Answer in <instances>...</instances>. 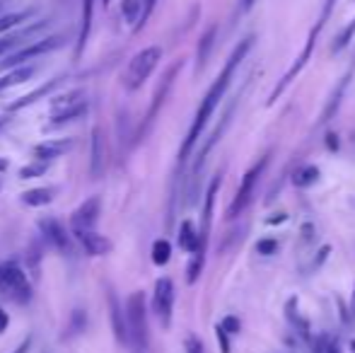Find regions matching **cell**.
I'll use <instances>...</instances> for the list:
<instances>
[{
  "mask_svg": "<svg viewBox=\"0 0 355 353\" xmlns=\"http://www.w3.org/2000/svg\"><path fill=\"white\" fill-rule=\"evenodd\" d=\"M126 322H128V336L131 346L136 351L148 349V305H145V293L136 291L126 300Z\"/></svg>",
  "mask_w": 355,
  "mask_h": 353,
  "instance_id": "cell-2",
  "label": "cell"
},
{
  "mask_svg": "<svg viewBox=\"0 0 355 353\" xmlns=\"http://www.w3.org/2000/svg\"><path fill=\"white\" fill-rule=\"evenodd\" d=\"M66 83V76H58V78H53V80H49V83H44L42 87H37L34 92H29V94H24V97H19L17 102H12L8 107V112H22V109H27V107H32V104H37L39 99H44V97H49V94L53 92V89H58Z\"/></svg>",
  "mask_w": 355,
  "mask_h": 353,
  "instance_id": "cell-15",
  "label": "cell"
},
{
  "mask_svg": "<svg viewBox=\"0 0 355 353\" xmlns=\"http://www.w3.org/2000/svg\"><path fill=\"white\" fill-rule=\"evenodd\" d=\"M215 336H218L220 341V349H223V353H230V341H227V332L223 329V325L215 327Z\"/></svg>",
  "mask_w": 355,
  "mask_h": 353,
  "instance_id": "cell-35",
  "label": "cell"
},
{
  "mask_svg": "<svg viewBox=\"0 0 355 353\" xmlns=\"http://www.w3.org/2000/svg\"><path fill=\"white\" fill-rule=\"evenodd\" d=\"M73 148V141H61V138H53V141H44L34 148V160H44V162H51L56 157L66 155L68 150Z\"/></svg>",
  "mask_w": 355,
  "mask_h": 353,
  "instance_id": "cell-17",
  "label": "cell"
},
{
  "mask_svg": "<svg viewBox=\"0 0 355 353\" xmlns=\"http://www.w3.org/2000/svg\"><path fill=\"white\" fill-rule=\"evenodd\" d=\"M99 208H102V201L99 196H92L87 201H83L78 208L73 211L71 223H73V235L75 232H85V230H94L99 221Z\"/></svg>",
  "mask_w": 355,
  "mask_h": 353,
  "instance_id": "cell-12",
  "label": "cell"
},
{
  "mask_svg": "<svg viewBox=\"0 0 355 353\" xmlns=\"http://www.w3.org/2000/svg\"><path fill=\"white\" fill-rule=\"evenodd\" d=\"M87 99H85V92L83 89H75V92H68V94H61V97L53 99L51 97V114L56 117V114H66L71 112V109L80 107V104H85Z\"/></svg>",
  "mask_w": 355,
  "mask_h": 353,
  "instance_id": "cell-19",
  "label": "cell"
},
{
  "mask_svg": "<svg viewBox=\"0 0 355 353\" xmlns=\"http://www.w3.org/2000/svg\"><path fill=\"white\" fill-rule=\"evenodd\" d=\"M351 320H355V286H353V295H351Z\"/></svg>",
  "mask_w": 355,
  "mask_h": 353,
  "instance_id": "cell-40",
  "label": "cell"
},
{
  "mask_svg": "<svg viewBox=\"0 0 355 353\" xmlns=\"http://www.w3.org/2000/svg\"><path fill=\"white\" fill-rule=\"evenodd\" d=\"M223 329L227 332V334H237V332H239V320H237V317H232V315L225 317V320H223Z\"/></svg>",
  "mask_w": 355,
  "mask_h": 353,
  "instance_id": "cell-34",
  "label": "cell"
},
{
  "mask_svg": "<svg viewBox=\"0 0 355 353\" xmlns=\"http://www.w3.org/2000/svg\"><path fill=\"white\" fill-rule=\"evenodd\" d=\"M109 3H112V0H104V5H109Z\"/></svg>",
  "mask_w": 355,
  "mask_h": 353,
  "instance_id": "cell-44",
  "label": "cell"
},
{
  "mask_svg": "<svg viewBox=\"0 0 355 353\" xmlns=\"http://www.w3.org/2000/svg\"><path fill=\"white\" fill-rule=\"evenodd\" d=\"M46 170H49V162H44V160H34V162H29V165H24L22 170H19V179H34V177H42Z\"/></svg>",
  "mask_w": 355,
  "mask_h": 353,
  "instance_id": "cell-29",
  "label": "cell"
},
{
  "mask_svg": "<svg viewBox=\"0 0 355 353\" xmlns=\"http://www.w3.org/2000/svg\"><path fill=\"white\" fill-rule=\"evenodd\" d=\"M327 353H341V349H338V344H336V341H331V344L327 346Z\"/></svg>",
  "mask_w": 355,
  "mask_h": 353,
  "instance_id": "cell-39",
  "label": "cell"
},
{
  "mask_svg": "<svg viewBox=\"0 0 355 353\" xmlns=\"http://www.w3.org/2000/svg\"><path fill=\"white\" fill-rule=\"evenodd\" d=\"M0 10H3V3H0Z\"/></svg>",
  "mask_w": 355,
  "mask_h": 353,
  "instance_id": "cell-45",
  "label": "cell"
},
{
  "mask_svg": "<svg viewBox=\"0 0 355 353\" xmlns=\"http://www.w3.org/2000/svg\"><path fill=\"white\" fill-rule=\"evenodd\" d=\"M34 15V10H17V12H8V15H0V34L10 32V29H19L24 27L29 17Z\"/></svg>",
  "mask_w": 355,
  "mask_h": 353,
  "instance_id": "cell-23",
  "label": "cell"
},
{
  "mask_svg": "<svg viewBox=\"0 0 355 353\" xmlns=\"http://www.w3.org/2000/svg\"><path fill=\"white\" fill-rule=\"evenodd\" d=\"M252 42H254L252 37H249V39H242V42H239V46L234 49L232 56H230V58H227V63H225V68H223V71H220L218 80H215L213 85H211V89H208V92H206V97H203L201 107H198V112H196V119H193L191 128H189L187 141H184L182 150H179V162L187 160L189 153H191V148L196 146L198 136H201L203 128H206L208 119L213 117V112H215V109H218L220 99L225 97V89H227V87H230V83H232L234 71H237V66H239V63H242V58L247 56V51H249V49H252Z\"/></svg>",
  "mask_w": 355,
  "mask_h": 353,
  "instance_id": "cell-1",
  "label": "cell"
},
{
  "mask_svg": "<svg viewBox=\"0 0 355 353\" xmlns=\"http://www.w3.org/2000/svg\"><path fill=\"white\" fill-rule=\"evenodd\" d=\"M317 179H319V170L314 165H307V167H300V170L295 172L293 182H295V187L307 189V187H312Z\"/></svg>",
  "mask_w": 355,
  "mask_h": 353,
  "instance_id": "cell-26",
  "label": "cell"
},
{
  "mask_svg": "<svg viewBox=\"0 0 355 353\" xmlns=\"http://www.w3.org/2000/svg\"><path fill=\"white\" fill-rule=\"evenodd\" d=\"M85 322H87V317H85V312L83 310H75L73 312V317H71V327H68V334L66 336H75V334H80V332H85Z\"/></svg>",
  "mask_w": 355,
  "mask_h": 353,
  "instance_id": "cell-30",
  "label": "cell"
},
{
  "mask_svg": "<svg viewBox=\"0 0 355 353\" xmlns=\"http://www.w3.org/2000/svg\"><path fill=\"white\" fill-rule=\"evenodd\" d=\"M8 121H10L8 117H0V128H3V126H5V123H8Z\"/></svg>",
  "mask_w": 355,
  "mask_h": 353,
  "instance_id": "cell-42",
  "label": "cell"
},
{
  "mask_svg": "<svg viewBox=\"0 0 355 353\" xmlns=\"http://www.w3.org/2000/svg\"><path fill=\"white\" fill-rule=\"evenodd\" d=\"M92 5L94 0H83V22H80V34H78V49H75V56H83L85 44L89 37V27H92Z\"/></svg>",
  "mask_w": 355,
  "mask_h": 353,
  "instance_id": "cell-21",
  "label": "cell"
},
{
  "mask_svg": "<svg viewBox=\"0 0 355 353\" xmlns=\"http://www.w3.org/2000/svg\"><path fill=\"white\" fill-rule=\"evenodd\" d=\"M169 257H172V245H169L167 240H157L153 245V261L157 266H164L169 261Z\"/></svg>",
  "mask_w": 355,
  "mask_h": 353,
  "instance_id": "cell-28",
  "label": "cell"
},
{
  "mask_svg": "<svg viewBox=\"0 0 355 353\" xmlns=\"http://www.w3.org/2000/svg\"><path fill=\"white\" fill-rule=\"evenodd\" d=\"M85 112H87V102L71 109V112H66V114H56L46 128H58V126H66V123H71V121H78L80 117H85Z\"/></svg>",
  "mask_w": 355,
  "mask_h": 353,
  "instance_id": "cell-25",
  "label": "cell"
},
{
  "mask_svg": "<svg viewBox=\"0 0 355 353\" xmlns=\"http://www.w3.org/2000/svg\"><path fill=\"white\" fill-rule=\"evenodd\" d=\"M53 198H56V189H51V187L29 189V191L22 193V203H24V206H32V208L49 206V203H51Z\"/></svg>",
  "mask_w": 355,
  "mask_h": 353,
  "instance_id": "cell-20",
  "label": "cell"
},
{
  "mask_svg": "<svg viewBox=\"0 0 355 353\" xmlns=\"http://www.w3.org/2000/svg\"><path fill=\"white\" fill-rule=\"evenodd\" d=\"M104 167H107V138H104L102 126H97L92 131V143H89V175L99 179Z\"/></svg>",
  "mask_w": 355,
  "mask_h": 353,
  "instance_id": "cell-14",
  "label": "cell"
},
{
  "mask_svg": "<svg viewBox=\"0 0 355 353\" xmlns=\"http://www.w3.org/2000/svg\"><path fill=\"white\" fill-rule=\"evenodd\" d=\"M107 302H109V320H112L114 336L119 339V344L128 346L131 344V336H128V322H126V310H121L119 305V298L114 291H107Z\"/></svg>",
  "mask_w": 355,
  "mask_h": 353,
  "instance_id": "cell-13",
  "label": "cell"
},
{
  "mask_svg": "<svg viewBox=\"0 0 355 353\" xmlns=\"http://www.w3.org/2000/svg\"><path fill=\"white\" fill-rule=\"evenodd\" d=\"M336 5V0H327L324 3V10H322V17L317 19V24L312 27V32H309V37H307V44H304V51L300 53V58H297V63H295L293 68H290L288 73L283 76V80H281V85H278L276 89L271 92V99L268 102H273V99H278L281 94L285 92V87L290 85V83L295 80V76H297L300 71H302L304 66H307V61H309V56H312V49H314V44H317V37H319V32L324 29V24H327V19H329V15H331V8Z\"/></svg>",
  "mask_w": 355,
  "mask_h": 353,
  "instance_id": "cell-6",
  "label": "cell"
},
{
  "mask_svg": "<svg viewBox=\"0 0 355 353\" xmlns=\"http://www.w3.org/2000/svg\"><path fill=\"white\" fill-rule=\"evenodd\" d=\"M218 189H220V175L211 182V187H208V193H206V206H203V223H201V230H198L203 250H206V245H208V232H211V221H213V203H215V193H218Z\"/></svg>",
  "mask_w": 355,
  "mask_h": 353,
  "instance_id": "cell-18",
  "label": "cell"
},
{
  "mask_svg": "<svg viewBox=\"0 0 355 353\" xmlns=\"http://www.w3.org/2000/svg\"><path fill=\"white\" fill-rule=\"evenodd\" d=\"M159 58H162V49L159 46H148V49H143V51H138L126 66V73H123V87L131 89V92L141 87L150 78V73L157 68Z\"/></svg>",
  "mask_w": 355,
  "mask_h": 353,
  "instance_id": "cell-3",
  "label": "cell"
},
{
  "mask_svg": "<svg viewBox=\"0 0 355 353\" xmlns=\"http://www.w3.org/2000/svg\"><path fill=\"white\" fill-rule=\"evenodd\" d=\"M276 250H278V242L276 240H259L257 242V252H259V255H263V257L276 255Z\"/></svg>",
  "mask_w": 355,
  "mask_h": 353,
  "instance_id": "cell-32",
  "label": "cell"
},
{
  "mask_svg": "<svg viewBox=\"0 0 355 353\" xmlns=\"http://www.w3.org/2000/svg\"><path fill=\"white\" fill-rule=\"evenodd\" d=\"M0 293L12 302H19V305L32 300V283H29L27 273L15 261L0 264Z\"/></svg>",
  "mask_w": 355,
  "mask_h": 353,
  "instance_id": "cell-4",
  "label": "cell"
},
{
  "mask_svg": "<svg viewBox=\"0 0 355 353\" xmlns=\"http://www.w3.org/2000/svg\"><path fill=\"white\" fill-rule=\"evenodd\" d=\"M75 237H78V242L83 245L85 255H89V257H107L109 252H112V242L94 230L75 232Z\"/></svg>",
  "mask_w": 355,
  "mask_h": 353,
  "instance_id": "cell-16",
  "label": "cell"
},
{
  "mask_svg": "<svg viewBox=\"0 0 355 353\" xmlns=\"http://www.w3.org/2000/svg\"><path fill=\"white\" fill-rule=\"evenodd\" d=\"M215 34H218V27H211L201 37V42H198V51H196V68L198 71H203V66L208 63V56H211L213 44H215Z\"/></svg>",
  "mask_w": 355,
  "mask_h": 353,
  "instance_id": "cell-24",
  "label": "cell"
},
{
  "mask_svg": "<svg viewBox=\"0 0 355 353\" xmlns=\"http://www.w3.org/2000/svg\"><path fill=\"white\" fill-rule=\"evenodd\" d=\"M46 27H49V19H42V22H37V24H24V27L12 29L10 34L0 37V58L19 51V49L27 46V44L37 42V34L44 32Z\"/></svg>",
  "mask_w": 355,
  "mask_h": 353,
  "instance_id": "cell-9",
  "label": "cell"
},
{
  "mask_svg": "<svg viewBox=\"0 0 355 353\" xmlns=\"http://www.w3.org/2000/svg\"><path fill=\"white\" fill-rule=\"evenodd\" d=\"M121 12L126 17V22H141L143 17V0H123Z\"/></svg>",
  "mask_w": 355,
  "mask_h": 353,
  "instance_id": "cell-27",
  "label": "cell"
},
{
  "mask_svg": "<svg viewBox=\"0 0 355 353\" xmlns=\"http://www.w3.org/2000/svg\"><path fill=\"white\" fill-rule=\"evenodd\" d=\"M351 76H353V71H348L346 76L341 78V83H338V87L334 89V94H331V99L327 102V107H324V112H322V119H319V123H327L329 119L336 114V109H338V104H341V97H343V92H346V87H348V80H351Z\"/></svg>",
  "mask_w": 355,
  "mask_h": 353,
  "instance_id": "cell-22",
  "label": "cell"
},
{
  "mask_svg": "<svg viewBox=\"0 0 355 353\" xmlns=\"http://www.w3.org/2000/svg\"><path fill=\"white\" fill-rule=\"evenodd\" d=\"M266 165H268V160L261 157V160L244 175L242 184H239V189H237V196H234V201L230 203V208H227V221L239 218L249 208V203L257 196V187H259V182H261V175H263V170H266Z\"/></svg>",
  "mask_w": 355,
  "mask_h": 353,
  "instance_id": "cell-7",
  "label": "cell"
},
{
  "mask_svg": "<svg viewBox=\"0 0 355 353\" xmlns=\"http://www.w3.org/2000/svg\"><path fill=\"white\" fill-rule=\"evenodd\" d=\"M39 230H42L44 240H46L53 250L61 252V255H71L73 237H71V232L61 225V221H56V218H42V221H39Z\"/></svg>",
  "mask_w": 355,
  "mask_h": 353,
  "instance_id": "cell-11",
  "label": "cell"
},
{
  "mask_svg": "<svg viewBox=\"0 0 355 353\" xmlns=\"http://www.w3.org/2000/svg\"><path fill=\"white\" fill-rule=\"evenodd\" d=\"M351 349H353V353H355V341H351Z\"/></svg>",
  "mask_w": 355,
  "mask_h": 353,
  "instance_id": "cell-43",
  "label": "cell"
},
{
  "mask_svg": "<svg viewBox=\"0 0 355 353\" xmlns=\"http://www.w3.org/2000/svg\"><path fill=\"white\" fill-rule=\"evenodd\" d=\"M5 327H8V317H5V312L0 310V334L5 332Z\"/></svg>",
  "mask_w": 355,
  "mask_h": 353,
  "instance_id": "cell-38",
  "label": "cell"
},
{
  "mask_svg": "<svg viewBox=\"0 0 355 353\" xmlns=\"http://www.w3.org/2000/svg\"><path fill=\"white\" fill-rule=\"evenodd\" d=\"M29 346H32V339H24L22 344L17 346V351H15V353H27V351H29Z\"/></svg>",
  "mask_w": 355,
  "mask_h": 353,
  "instance_id": "cell-37",
  "label": "cell"
},
{
  "mask_svg": "<svg viewBox=\"0 0 355 353\" xmlns=\"http://www.w3.org/2000/svg\"><path fill=\"white\" fill-rule=\"evenodd\" d=\"M63 44H66V37H61V34H53V37L37 39V42H32V44H27V46H22L19 51H15V53H10V56H5L3 61H0V71H12V68H19V66H24V63L34 61V58L44 56V53L56 51V49H61Z\"/></svg>",
  "mask_w": 355,
  "mask_h": 353,
  "instance_id": "cell-5",
  "label": "cell"
},
{
  "mask_svg": "<svg viewBox=\"0 0 355 353\" xmlns=\"http://www.w3.org/2000/svg\"><path fill=\"white\" fill-rule=\"evenodd\" d=\"M155 3H157V0H143V17H141V22H138V27H136V29H141L143 24L148 22L150 12L155 10Z\"/></svg>",
  "mask_w": 355,
  "mask_h": 353,
  "instance_id": "cell-36",
  "label": "cell"
},
{
  "mask_svg": "<svg viewBox=\"0 0 355 353\" xmlns=\"http://www.w3.org/2000/svg\"><path fill=\"white\" fill-rule=\"evenodd\" d=\"M254 3H257V0H242V10H244V12H247V10L252 8Z\"/></svg>",
  "mask_w": 355,
  "mask_h": 353,
  "instance_id": "cell-41",
  "label": "cell"
},
{
  "mask_svg": "<svg viewBox=\"0 0 355 353\" xmlns=\"http://www.w3.org/2000/svg\"><path fill=\"white\" fill-rule=\"evenodd\" d=\"M353 34H355V19L351 24H348L346 29H343L341 34H338V39H336V44H334V53H338L341 49H346L348 46V42L353 39Z\"/></svg>",
  "mask_w": 355,
  "mask_h": 353,
  "instance_id": "cell-31",
  "label": "cell"
},
{
  "mask_svg": "<svg viewBox=\"0 0 355 353\" xmlns=\"http://www.w3.org/2000/svg\"><path fill=\"white\" fill-rule=\"evenodd\" d=\"M179 71H182V61L174 63V66L169 68V71L162 76V80H159L157 89H155L153 104H150V109H148V112H145V119H143L141 128H138V141H143V138L148 136L150 128H153L155 119H157V114H159V109H162L164 99L169 97V89H172V85H174V78H177V73H179Z\"/></svg>",
  "mask_w": 355,
  "mask_h": 353,
  "instance_id": "cell-8",
  "label": "cell"
},
{
  "mask_svg": "<svg viewBox=\"0 0 355 353\" xmlns=\"http://www.w3.org/2000/svg\"><path fill=\"white\" fill-rule=\"evenodd\" d=\"M184 346H187V353H206V351H203L201 339H198V336H193V334H189V336H187Z\"/></svg>",
  "mask_w": 355,
  "mask_h": 353,
  "instance_id": "cell-33",
  "label": "cell"
},
{
  "mask_svg": "<svg viewBox=\"0 0 355 353\" xmlns=\"http://www.w3.org/2000/svg\"><path fill=\"white\" fill-rule=\"evenodd\" d=\"M172 307H174V283L172 278H159L155 283V293H153V312L159 320L162 329H169L172 325Z\"/></svg>",
  "mask_w": 355,
  "mask_h": 353,
  "instance_id": "cell-10",
  "label": "cell"
}]
</instances>
